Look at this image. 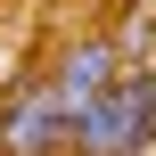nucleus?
Wrapping results in <instances>:
<instances>
[{"label":"nucleus","instance_id":"nucleus-1","mask_svg":"<svg viewBox=\"0 0 156 156\" xmlns=\"http://www.w3.org/2000/svg\"><path fill=\"white\" fill-rule=\"evenodd\" d=\"M74 156H156V74L148 66H132L74 123Z\"/></svg>","mask_w":156,"mask_h":156},{"label":"nucleus","instance_id":"nucleus-2","mask_svg":"<svg viewBox=\"0 0 156 156\" xmlns=\"http://www.w3.org/2000/svg\"><path fill=\"white\" fill-rule=\"evenodd\" d=\"M41 82H49V99H58V107H66L74 123H82V115H90V107H99V99H107L115 82H123V49H115L107 33H74V41L58 49V66H49Z\"/></svg>","mask_w":156,"mask_h":156},{"label":"nucleus","instance_id":"nucleus-3","mask_svg":"<svg viewBox=\"0 0 156 156\" xmlns=\"http://www.w3.org/2000/svg\"><path fill=\"white\" fill-rule=\"evenodd\" d=\"M0 156H8V107H0Z\"/></svg>","mask_w":156,"mask_h":156},{"label":"nucleus","instance_id":"nucleus-4","mask_svg":"<svg viewBox=\"0 0 156 156\" xmlns=\"http://www.w3.org/2000/svg\"><path fill=\"white\" fill-rule=\"evenodd\" d=\"M148 74H156V58H148Z\"/></svg>","mask_w":156,"mask_h":156}]
</instances>
